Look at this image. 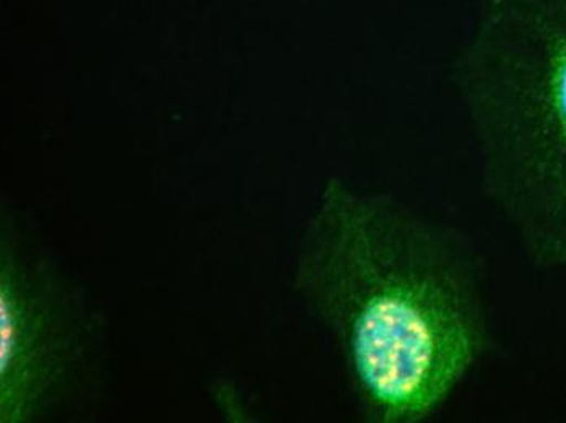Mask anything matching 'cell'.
Returning a JSON list of instances; mask_svg holds the SVG:
<instances>
[{"label": "cell", "mask_w": 566, "mask_h": 423, "mask_svg": "<svg viewBox=\"0 0 566 423\" xmlns=\"http://www.w3.org/2000/svg\"><path fill=\"white\" fill-rule=\"evenodd\" d=\"M93 328L54 264L3 223L0 250V422L46 417L77 390Z\"/></svg>", "instance_id": "obj_3"}, {"label": "cell", "mask_w": 566, "mask_h": 423, "mask_svg": "<svg viewBox=\"0 0 566 423\" xmlns=\"http://www.w3.org/2000/svg\"><path fill=\"white\" fill-rule=\"evenodd\" d=\"M485 264L458 226L331 178L293 290L339 350L365 421L440 414L495 343Z\"/></svg>", "instance_id": "obj_1"}, {"label": "cell", "mask_w": 566, "mask_h": 423, "mask_svg": "<svg viewBox=\"0 0 566 423\" xmlns=\"http://www.w3.org/2000/svg\"><path fill=\"white\" fill-rule=\"evenodd\" d=\"M451 78L483 194L534 266L566 274V0H483Z\"/></svg>", "instance_id": "obj_2"}]
</instances>
